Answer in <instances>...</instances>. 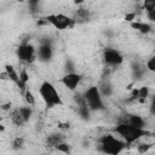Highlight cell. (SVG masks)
I'll return each mask as SVG.
<instances>
[{"label": "cell", "mask_w": 155, "mask_h": 155, "mask_svg": "<svg viewBox=\"0 0 155 155\" xmlns=\"http://www.w3.org/2000/svg\"><path fill=\"white\" fill-rule=\"evenodd\" d=\"M114 131L119 136H121V138H124V140L127 144H132L136 140H138L139 138L150 134V132H148L147 130L139 128V127H134V126L130 125L128 122H121V124L116 125Z\"/></svg>", "instance_id": "obj_1"}, {"label": "cell", "mask_w": 155, "mask_h": 155, "mask_svg": "<svg viewBox=\"0 0 155 155\" xmlns=\"http://www.w3.org/2000/svg\"><path fill=\"white\" fill-rule=\"evenodd\" d=\"M39 93H40V97L42 98V101L45 102L47 108H53L56 105H62L63 104V101H62L59 93L57 92L56 87L48 81H44L40 85Z\"/></svg>", "instance_id": "obj_2"}, {"label": "cell", "mask_w": 155, "mask_h": 155, "mask_svg": "<svg viewBox=\"0 0 155 155\" xmlns=\"http://www.w3.org/2000/svg\"><path fill=\"white\" fill-rule=\"evenodd\" d=\"M126 142H122L117 138H115L113 134L108 133L104 134L99 138V147L101 150L105 154H110V155H116L120 154L125 148H126Z\"/></svg>", "instance_id": "obj_3"}, {"label": "cell", "mask_w": 155, "mask_h": 155, "mask_svg": "<svg viewBox=\"0 0 155 155\" xmlns=\"http://www.w3.org/2000/svg\"><path fill=\"white\" fill-rule=\"evenodd\" d=\"M87 105L92 111L96 110H103L104 109V103H103V96L99 91V87L97 86H91L86 90L84 94Z\"/></svg>", "instance_id": "obj_4"}, {"label": "cell", "mask_w": 155, "mask_h": 155, "mask_svg": "<svg viewBox=\"0 0 155 155\" xmlns=\"http://www.w3.org/2000/svg\"><path fill=\"white\" fill-rule=\"evenodd\" d=\"M16 53H17V57L19 58V61L25 62V63H33L38 58V53H36L34 46L28 42L21 44L17 47Z\"/></svg>", "instance_id": "obj_5"}, {"label": "cell", "mask_w": 155, "mask_h": 155, "mask_svg": "<svg viewBox=\"0 0 155 155\" xmlns=\"http://www.w3.org/2000/svg\"><path fill=\"white\" fill-rule=\"evenodd\" d=\"M46 19H47V22H48L50 24H52V25H53L56 29H58V30H64V29H67V28H69V27H73L74 23H75L74 19L69 18L68 16H65V15H63V13L50 15V16L46 17Z\"/></svg>", "instance_id": "obj_6"}, {"label": "cell", "mask_w": 155, "mask_h": 155, "mask_svg": "<svg viewBox=\"0 0 155 155\" xmlns=\"http://www.w3.org/2000/svg\"><path fill=\"white\" fill-rule=\"evenodd\" d=\"M38 53V59L41 62H48L53 57V48L50 42V40H44L40 42L39 48L36 51Z\"/></svg>", "instance_id": "obj_7"}, {"label": "cell", "mask_w": 155, "mask_h": 155, "mask_svg": "<svg viewBox=\"0 0 155 155\" xmlns=\"http://www.w3.org/2000/svg\"><path fill=\"white\" fill-rule=\"evenodd\" d=\"M103 58L109 65H119L124 62V56L115 48H107L103 53Z\"/></svg>", "instance_id": "obj_8"}, {"label": "cell", "mask_w": 155, "mask_h": 155, "mask_svg": "<svg viewBox=\"0 0 155 155\" xmlns=\"http://www.w3.org/2000/svg\"><path fill=\"white\" fill-rule=\"evenodd\" d=\"M80 81H81V75L78 73H74V71H69L61 79V82L64 85V87H67L70 91L76 90Z\"/></svg>", "instance_id": "obj_9"}, {"label": "cell", "mask_w": 155, "mask_h": 155, "mask_svg": "<svg viewBox=\"0 0 155 155\" xmlns=\"http://www.w3.org/2000/svg\"><path fill=\"white\" fill-rule=\"evenodd\" d=\"M131 27L138 31H140L142 34H148L151 31V25L145 23V22H131Z\"/></svg>", "instance_id": "obj_10"}, {"label": "cell", "mask_w": 155, "mask_h": 155, "mask_svg": "<svg viewBox=\"0 0 155 155\" xmlns=\"http://www.w3.org/2000/svg\"><path fill=\"white\" fill-rule=\"evenodd\" d=\"M91 109H90V107L87 105V103H82V104H80V105H78V113H79V115H80V117L82 119V120H90V117H91Z\"/></svg>", "instance_id": "obj_11"}, {"label": "cell", "mask_w": 155, "mask_h": 155, "mask_svg": "<svg viewBox=\"0 0 155 155\" xmlns=\"http://www.w3.org/2000/svg\"><path fill=\"white\" fill-rule=\"evenodd\" d=\"M130 125L134 126V127H139V128H144L145 126V121L142 116L139 115H130L128 117V121H127Z\"/></svg>", "instance_id": "obj_12"}, {"label": "cell", "mask_w": 155, "mask_h": 155, "mask_svg": "<svg viewBox=\"0 0 155 155\" xmlns=\"http://www.w3.org/2000/svg\"><path fill=\"white\" fill-rule=\"evenodd\" d=\"M61 142H63V137L59 133H52L46 138V143H47L48 147H54L56 148V145H58Z\"/></svg>", "instance_id": "obj_13"}, {"label": "cell", "mask_w": 155, "mask_h": 155, "mask_svg": "<svg viewBox=\"0 0 155 155\" xmlns=\"http://www.w3.org/2000/svg\"><path fill=\"white\" fill-rule=\"evenodd\" d=\"M5 70L7 71L8 78H10L11 81H13L15 84H17V82L19 81V74L16 71V69H15L11 64H6V65H5Z\"/></svg>", "instance_id": "obj_14"}, {"label": "cell", "mask_w": 155, "mask_h": 155, "mask_svg": "<svg viewBox=\"0 0 155 155\" xmlns=\"http://www.w3.org/2000/svg\"><path fill=\"white\" fill-rule=\"evenodd\" d=\"M11 120H12V122H13L15 125H17V126H19V125H22V124L25 122L24 119H23V116H22V114H21V111H19V109L13 110V111L11 113Z\"/></svg>", "instance_id": "obj_15"}, {"label": "cell", "mask_w": 155, "mask_h": 155, "mask_svg": "<svg viewBox=\"0 0 155 155\" xmlns=\"http://www.w3.org/2000/svg\"><path fill=\"white\" fill-rule=\"evenodd\" d=\"M75 22H86L88 21V11L86 8H79L78 12L75 13Z\"/></svg>", "instance_id": "obj_16"}, {"label": "cell", "mask_w": 155, "mask_h": 155, "mask_svg": "<svg viewBox=\"0 0 155 155\" xmlns=\"http://www.w3.org/2000/svg\"><path fill=\"white\" fill-rule=\"evenodd\" d=\"M19 111L24 119V121H29L31 115H33V109H31V105H25V107H21L19 108Z\"/></svg>", "instance_id": "obj_17"}, {"label": "cell", "mask_w": 155, "mask_h": 155, "mask_svg": "<svg viewBox=\"0 0 155 155\" xmlns=\"http://www.w3.org/2000/svg\"><path fill=\"white\" fill-rule=\"evenodd\" d=\"M99 91H101L102 96H107V97H109V96H111V93H113V87H111L110 84L104 82V84L99 87Z\"/></svg>", "instance_id": "obj_18"}, {"label": "cell", "mask_w": 155, "mask_h": 155, "mask_svg": "<svg viewBox=\"0 0 155 155\" xmlns=\"http://www.w3.org/2000/svg\"><path fill=\"white\" fill-rule=\"evenodd\" d=\"M23 96H24V101L27 102V104H28V105H31V107H33V105H35V97H34V94L31 93V91H30V90H28V88H27V91L24 92V94H23Z\"/></svg>", "instance_id": "obj_19"}, {"label": "cell", "mask_w": 155, "mask_h": 155, "mask_svg": "<svg viewBox=\"0 0 155 155\" xmlns=\"http://www.w3.org/2000/svg\"><path fill=\"white\" fill-rule=\"evenodd\" d=\"M148 97H149V87H147V86L140 87L139 88V98H138V101L140 103H144Z\"/></svg>", "instance_id": "obj_20"}, {"label": "cell", "mask_w": 155, "mask_h": 155, "mask_svg": "<svg viewBox=\"0 0 155 155\" xmlns=\"http://www.w3.org/2000/svg\"><path fill=\"white\" fill-rule=\"evenodd\" d=\"M142 8L145 11V12H149L151 10L155 8V0H143V6Z\"/></svg>", "instance_id": "obj_21"}, {"label": "cell", "mask_w": 155, "mask_h": 155, "mask_svg": "<svg viewBox=\"0 0 155 155\" xmlns=\"http://www.w3.org/2000/svg\"><path fill=\"white\" fill-rule=\"evenodd\" d=\"M56 150L62 151L64 154H68V153H70V145L65 142H61L58 145H56Z\"/></svg>", "instance_id": "obj_22"}, {"label": "cell", "mask_w": 155, "mask_h": 155, "mask_svg": "<svg viewBox=\"0 0 155 155\" xmlns=\"http://www.w3.org/2000/svg\"><path fill=\"white\" fill-rule=\"evenodd\" d=\"M28 4H29V7H30V12L31 13H36L39 10V4H40V0H28Z\"/></svg>", "instance_id": "obj_23"}, {"label": "cell", "mask_w": 155, "mask_h": 155, "mask_svg": "<svg viewBox=\"0 0 155 155\" xmlns=\"http://www.w3.org/2000/svg\"><path fill=\"white\" fill-rule=\"evenodd\" d=\"M23 143H24V139H23L22 137H17V138L13 140V143H12V148H13L15 150H18V149H21V148L23 147Z\"/></svg>", "instance_id": "obj_24"}, {"label": "cell", "mask_w": 155, "mask_h": 155, "mask_svg": "<svg viewBox=\"0 0 155 155\" xmlns=\"http://www.w3.org/2000/svg\"><path fill=\"white\" fill-rule=\"evenodd\" d=\"M145 67H147V69H148L149 71L155 73V56H153L151 58H149V59L147 61Z\"/></svg>", "instance_id": "obj_25"}, {"label": "cell", "mask_w": 155, "mask_h": 155, "mask_svg": "<svg viewBox=\"0 0 155 155\" xmlns=\"http://www.w3.org/2000/svg\"><path fill=\"white\" fill-rule=\"evenodd\" d=\"M19 81H22L24 84H28V81H29V75H28V73L24 68L19 71Z\"/></svg>", "instance_id": "obj_26"}, {"label": "cell", "mask_w": 155, "mask_h": 155, "mask_svg": "<svg viewBox=\"0 0 155 155\" xmlns=\"http://www.w3.org/2000/svg\"><path fill=\"white\" fill-rule=\"evenodd\" d=\"M150 148H151V145H150V144L143 143V144H139V145L137 147V150H138V153H140V154H144V153L149 151V149H150Z\"/></svg>", "instance_id": "obj_27"}, {"label": "cell", "mask_w": 155, "mask_h": 155, "mask_svg": "<svg viewBox=\"0 0 155 155\" xmlns=\"http://www.w3.org/2000/svg\"><path fill=\"white\" fill-rule=\"evenodd\" d=\"M138 98H139V88H132V91H131V96H130V99H128V102H131V101H138Z\"/></svg>", "instance_id": "obj_28"}, {"label": "cell", "mask_w": 155, "mask_h": 155, "mask_svg": "<svg viewBox=\"0 0 155 155\" xmlns=\"http://www.w3.org/2000/svg\"><path fill=\"white\" fill-rule=\"evenodd\" d=\"M134 18H136V13L134 12H128V13H126L125 15V21L126 22H133L134 21Z\"/></svg>", "instance_id": "obj_29"}, {"label": "cell", "mask_w": 155, "mask_h": 155, "mask_svg": "<svg viewBox=\"0 0 155 155\" xmlns=\"http://www.w3.org/2000/svg\"><path fill=\"white\" fill-rule=\"evenodd\" d=\"M147 18H148L150 22L155 23V8L151 10V11H149V12H147Z\"/></svg>", "instance_id": "obj_30"}, {"label": "cell", "mask_w": 155, "mask_h": 155, "mask_svg": "<svg viewBox=\"0 0 155 155\" xmlns=\"http://www.w3.org/2000/svg\"><path fill=\"white\" fill-rule=\"evenodd\" d=\"M150 113L155 116V96L153 97V99H151V104H150Z\"/></svg>", "instance_id": "obj_31"}, {"label": "cell", "mask_w": 155, "mask_h": 155, "mask_svg": "<svg viewBox=\"0 0 155 155\" xmlns=\"http://www.w3.org/2000/svg\"><path fill=\"white\" fill-rule=\"evenodd\" d=\"M58 128L68 130V128H69V124H68V122H59V124H58Z\"/></svg>", "instance_id": "obj_32"}, {"label": "cell", "mask_w": 155, "mask_h": 155, "mask_svg": "<svg viewBox=\"0 0 155 155\" xmlns=\"http://www.w3.org/2000/svg\"><path fill=\"white\" fill-rule=\"evenodd\" d=\"M0 76H1V80H10V78H8V74H7V71H6V70L1 71Z\"/></svg>", "instance_id": "obj_33"}, {"label": "cell", "mask_w": 155, "mask_h": 155, "mask_svg": "<svg viewBox=\"0 0 155 155\" xmlns=\"http://www.w3.org/2000/svg\"><path fill=\"white\" fill-rule=\"evenodd\" d=\"M1 109H2V110H10V109H11V103H6V104H2Z\"/></svg>", "instance_id": "obj_34"}, {"label": "cell", "mask_w": 155, "mask_h": 155, "mask_svg": "<svg viewBox=\"0 0 155 155\" xmlns=\"http://www.w3.org/2000/svg\"><path fill=\"white\" fill-rule=\"evenodd\" d=\"M73 2H74L75 5H80V4H82V2H84V0H74Z\"/></svg>", "instance_id": "obj_35"}, {"label": "cell", "mask_w": 155, "mask_h": 155, "mask_svg": "<svg viewBox=\"0 0 155 155\" xmlns=\"http://www.w3.org/2000/svg\"><path fill=\"white\" fill-rule=\"evenodd\" d=\"M5 131V126L4 125H0V132H4Z\"/></svg>", "instance_id": "obj_36"}, {"label": "cell", "mask_w": 155, "mask_h": 155, "mask_svg": "<svg viewBox=\"0 0 155 155\" xmlns=\"http://www.w3.org/2000/svg\"><path fill=\"white\" fill-rule=\"evenodd\" d=\"M17 1H19V2H23V1H24V0H17Z\"/></svg>", "instance_id": "obj_37"}, {"label": "cell", "mask_w": 155, "mask_h": 155, "mask_svg": "<svg viewBox=\"0 0 155 155\" xmlns=\"http://www.w3.org/2000/svg\"><path fill=\"white\" fill-rule=\"evenodd\" d=\"M153 134H154V137H155V131H154V132H153Z\"/></svg>", "instance_id": "obj_38"}]
</instances>
